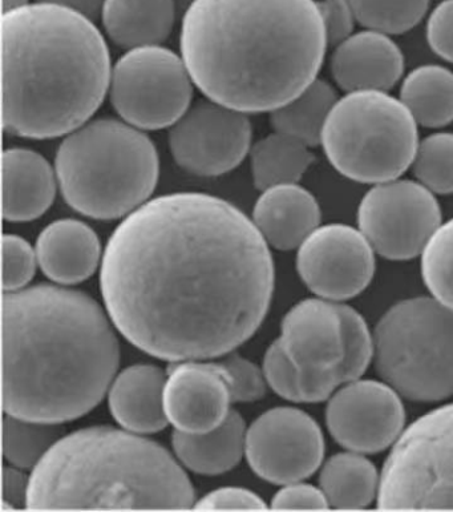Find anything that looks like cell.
<instances>
[{
    "mask_svg": "<svg viewBox=\"0 0 453 512\" xmlns=\"http://www.w3.org/2000/svg\"><path fill=\"white\" fill-rule=\"evenodd\" d=\"M101 293L129 342L168 361L224 356L248 341L274 290L269 244L228 201L182 192L141 205L113 232Z\"/></svg>",
    "mask_w": 453,
    "mask_h": 512,
    "instance_id": "1",
    "label": "cell"
},
{
    "mask_svg": "<svg viewBox=\"0 0 453 512\" xmlns=\"http://www.w3.org/2000/svg\"><path fill=\"white\" fill-rule=\"evenodd\" d=\"M325 26L314 0H196L182 18L181 58L213 102L273 112L317 79Z\"/></svg>",
    "mask_w": 453,
    "mask_h": 512,
    "instance_id": "2",
    "label": "cell"
},
{
    "mask_svg": "<svg viewBox=\"0 0 453 512\" xmlns=\"http://www.w3.org/2000/svg\"><path fill=\"white\" fill-rule=\"evenodd\" d=\"M120 348L103 309L76 290L38 285L3 296V409L63 423L99 405Z\"/></svg>",
    "mask_w": 453,
    "mask_h": 512,
    "instance_id": "3",
    "label": "cell"
},
{
    "mask_svg": "<svg viewBox=\"0 0 453 512\" xmlns=\"http://www.w3.org/2000/svg\"><path fill=\"white\" fill-rule=\"evenodd\" d=\"M111 56L93 20L70 8L28 3L2 16V122L27 139L74 132L101 106Z\"/></svg>",
    "mask_w": 453,
    "mask_h": 512,
    "instance_id": "4",
    "label": "cell"
},
{
    "mask_svg": "<svg viewBox=\"0 0 453 512\" xmlns=\"http://www.w3.org/2000/svg\"><path fill=\"white\" fill-rule=\"evenodd\" d=\"M194 490L159 443L112 427L63 437L34 467L30 510H189Z\"/></svg>",
    "mask_w": 453,
    "mask_h": 512,
    "instance_id": "5",
    "label": "cell"
},
{
    "mask_svg": "<svg viewBox=\"0 0 453 512\" xmlns=\"http://www.w3.org/2000/svg\"><path fill=\"white\" fill-rule=\"evenodd\" d=\"M55 168L67 204L97 220L131 215L147 203L160 175L152 140L115 119L95 120L68 133Z\"/></svg>",
    "mask_w": 453,
    "mask_h": 512,
    "instance_id": "6",
    "label": "cell"
},
{
    "mask_svg": "<svg viewBox=\"0 0 453 512\" xmlns=\"http://www.w3.org/2000/svg\"><path fill=\"white\" fill-rule=\"evenodd\" d=\"M321 144L341 175L366 184L398 179L414 163L418 123L386 91L349 92L337 100Z\"/></svg>",
    "mask_w": 453,
    "mask_h": 512,
    "instance_id": "7",
    "label": "cell"
},
{
    "mask_svg": "<svg viewBox=\"0 0 453 512\" xmlns=\"http://www.w3.org/2000/svg\"><path fill=\"white\" fill-rule=\"evenodd\" d=\"M374 364L402 398L439 402L453 395V310L434 297L398 302L374 332Z\"/></svg>",
    "mask_w": 453,
    "mask_h": 512,
    "instance_id": "8",
    "label": "cell"
},
{
    "mask_svg": "<svg viewBox=\"0 0 453 512\" xmlns=\"http://www.w3.org/2000/svg\"><path fill=\"white\" fill-rule=\"evenodd\" d=\"M382 510H453V403L404 429L380 474Z\"/></svg>",
    "mask_w": 453,
    "mask_h": 512,
    "instance_id": "9",
    "label": "cell"
},
{
    "mask_svg": "<svg viewBox=\"0 0 453 512\" xmlns=\"http://www.w3.org/2000/svg\"><path fill=\"white\" fill-rule=\"evenodd\" d=\"M192 82L175 52L161 46L133 48L112 68L109 94L125 123L155 131L172 127L189 110Z\"/></svg>",
    "mask_w": 453,
    "mask_h": 512,
    "instance_id": "10",
    "label": "cell"
},
{
    "mask_svg": "<svg viewBox=\"0 0 453 512\" xmlns=\"http://www.w3.org/2000/svg\"><path fill=\"white\" fill-rule=\"evenodd\" d=\"M361 231L379 256L406 261L422 255L436 229L442 209L430 189L411 180L375 184L358 209Z\"/></svg>",
    "mask_w": 453,
    "mask_h": 512,
    "instance_id": "11",
    "label": "cell"
},
{
    "mask_svg": "<svg viewBox=\"0 0 453 512\" xmlns=\"http://www.w3.org/2000/svg\"><path fill=\"white\" fill-rule=\"evenodd\" d=\"M321 427L305 411L277 407L254 421L246 433V457L254 473L274 485L311 477L325 458Z\"/></svg>",
    "mask_w": 453,
    "mask_h": 512,
    "instance_id": "12",
    "label": "cell"
},
{
    "mask_svg": "<svg viewBox=\"0 0 453 512\" xmlns=\"http://www.w3.org/2000/svg\"><path fill=\"white\" fill-rule=\"evenodd\" d=\"M252 147V124L244 112L201 100L173 124L169 148L176 163L193 175H225L242 163Z\"/></svg>",
    "mask_w": 453,
    "mask_h": 512,
    "instance_id": "13",
    "label": "cell"
},
{
    "mask_svg": "<svg viewBox=\"0 0 453 512\" xmlns=\"http://www.w3.org/2000/svg\"><path fill=\"white\" fill-rule=\"evenodd\" d=\"M297 269L307 288L331 302L359 296L375 274V251L359 229L327 224L298 248Z\"/></svg>",
    "mask_w": 453,
    "mask_h": 512,
    "instance_id": "14",
    "label": "cell"
},
{
    "mask_svg": "<svg viewBox=\"0 0 453 512\" xmlns=\"http://www.w3.org/2000/svg\"><path fill=\"white\" fill-rule=\"evenodd\" d=\"M327 429L350 451L376 454L395 445L406 429L402 395L386 382H346L329 398Z\"/></svg>",
    "mask_w": 453,
    "mask_h": 512,
    "instance_id": "15",
    "label": "cell"
},
{
    "mask_svg": "<svg viewBox=\"0 0 453 512\" xmlns=\"http://www.w3.org/2000/svg\"><path fill=\"white\" fill-rule=\"evenodd\" d=\"M232 390L224 366L186 362L169 368L164 391L165 413L177 430L208 433L230 413Z\"/></svg>",
    "mask_w": 453,
    "mask_h": 512,
    "instance_id": "16",
    "label": "cell"
},
{
    "mask_svg": "<svg viewBox=\"0 0 453 512\" xmlns=\"http://www.w3.org/2000/svg\"><path fill=\"white\" fill-rule=\"evenodd\" d=\"M278 340L298 369L338 368L345 346L337 304L321 297L299 302L283 318Z\"/></svg>",
    "mask_w": 453,
    "mask_h": 512,
    "instance_id": "17",
    "label": "cell"
},
{
    "mask_svg": "<svg viewBox=\"0 0 453 512\" xmlns=\"http://www.w3.org/2000/svg\"><path fill=\"white\" fill-rule=\"evenodd\" d=\"M404 58L390 36L362 31L338 44L331 58V72L347 92L388 91L402 78Z\"/></svg>",
    "mask_w": 453,
    "mask_h": 512,
    "instance_id": "18",
    "label": "cell"
},
{
    "mask_svg": "<svg viewBox=\"0 0 453 512\" xmlns=\"http://www.w3.org/2000/svg\"><path fill=\"white\" fill-rule=\"evenodd\" d=\"M253 221L266 243L279 251H291L319 227L321 208L313 193L301 185H277L262 193Z\"/></svg>",
    "mask_w": 453,
    "mask_h": 512,
    "instance_id": "19",
    "label": "cell"
},
{
    "mask_svg": "<svg viewBox=\"0 0 453 512\" xmlns=\"http://www.w3.org/2000/svg\"><path fill=\"white\" fill-rule=\"evenodd\" d=\"M3 217L24 223L42 216L55 199L56 179L50 163L24 148L3 152Z\"/></svg>",
    "mask_w": 453,
    "mask_h": 512,
    "instance_id": "20",
    "label": "cell"
},
{
    "mask_svg": "<svg viewBox=\"0 0 453 512\" xmlns=\"http://www.w3.org/2000/svg\"><path fill=\"white\" fill-rule=\"evenodd\" d=\"M36 256L48 278L60 284H78L91 277L99 265V237L82 221H55L40 233Z\"/></svg>",
    "mask_w": 453,
    "mask_h": 512,
    "instance_id": "21",
    "label": "cell"
},
{
    "mask_svg": "<svg viewBox=\"0 0 453 512\" xmlns=\"http://www.w3.org/2000/svg\"><path fill=\"white\" fill-rule=\"evenodd\" d=\"M167 380V374L156 366L139 365L124 370L109 393L113 418L133 433L163 430L169 422L164 406Z\"/></svg>",
    "mask_w": 453,
    "mask_h": 512,
    "instance_id": "22",
    "label": "cell"
},
{
    "mask_svg": "<svg viewBox=\"0 0 453 512\" xmlns=\"http://www.w3.org/2000/svg\"><path fill=\"white\" fill-rule=\"evenodd\" d=\"M176 16L172 0H105L101 10L109 38L128 50L160 46L171 35Z\"/></svg>",
    "mask_w": 453,
    "mask_h": 512,
    "instance_id": "23",
    "label": "cell"
},
{
    "mask_svg": "<svg viewBox=\"0 0 453 512\" xmlns=\"http://www.w3.org/2000/svg\"><path fill=\"white\" fill-rule=\"evenodd\" d=\"M173 449L194 473L217 475L240 463L246 449L245 422L240 413L230 410L228 417L208 433H173Z\"/></svg>",
    "mask_w": 453,
    "mask_h": 512,
    "instance_id": "24",
    "label": "cell"
},
{
    "mask_svg": "<svg viewBox=\"0 0 453 512\" xmlns=\"http://www.w3.org/2000/svg\"><path fill=\"white\" fill-rule=\"evenodd\" d=\"M319 485L330 509L363 510L378 499L380 475L364 454L349 450L323 465Z\"/></svg>",
    "mask_w": 453,
    "mask_h": 512,
    "instance_id": "25",
    "label": "cell"
},
{
    "mask_svg": "<svg viewBox=\"0 0 453 512\" xmlns=\"http://www.w3.org/2000/svg\"><path fill=\"white\" fill-rule=\"evenodd\" d=\"M309 145L277 132L250 149L254 185L260 191L283 184H297L313 164Z\"/></svg>",
    "mask_w": 453,
    "mask_h": 512,
    "instance_id": "26",
    "label": "cell"
},
{
    "mask_svg": "<svg viewBox=\"0 0 453 512\" xmlns=\"http://www.w3.org/2000/svg\"><path fill=\"white\" fill-rule=\"evenodd\" d=\"M400 98L420 126H447L453 122V72L434 64L415 68L404 79Z\"/></svg>",
    "mask_w": 453,
    "mask_h": 512,
    "instance_id": "27",
    "label": "cell"
},
{
    "mask_svg": "<svg viewBox=\"0 0 453 512\" xmlns=\"http://www.w3.org/2000/svg\"><path fill=\"white\" fill-rule=\"evenodd\" d=\"M335 103L337 94L333 87L315 79L297 98L273 111L270 120L275 131L314 147L321 144L323 128Z\"/></svg>",
    "mask_w": 453,
    "mask_h": 512,
    "instance_id": "28",
    "label": "cell"
},
{
    "mask_svg": "<svg viewBox=\"0 0 453 512\" xmlns=\"http://www.w3.org/2000/svg\"><path fill=\"white\" fill-rule=\"evenodd\" d=\"M63 435L60 423L27 421L6 414L3 418L4 457L18 469H31Z\"/></svg>",
    "mask_w": 453,
    "mask_h": 512,
    "instance_id": "29",
    "label": "cell"
},
{
    "mask_svg": "<svg viewBox=\"0 0 453 512\" xmlns=\"http://www.w3.org/2000/svg\"><path fill=\"white\" fill-rule=\"evenodd\" d=\"M355 19L368 30L386 35L412 30L427 14L430 0H347Z\"/></svg>",
    "mask_w": 453,
    "mask_h": 512,
    "instance_id": "30",
    "label": "cell"
},
{
    "mask_svg": "<svg viewBox=\"0 0 453 512\" xmlns=\"http://www.w3.org/2000/svg\"><path fill=\"white\" fill-rule=\"evenodd\" d=\"M422 276L432 297L453 310V219L440 225L424 248Z\"/></svg>",
    "mask_w": 453,
    "mask_h": 512,
    "instance_id": "31",
    "label": "cell"
},
{
    "mask_svg": "<svg viewBox=\"0 0 453 512\" xmlns=\"http://www.w3.org/2000/svg\"><path fill=\"white\" fill-rule=\"evenodd\" d=\"M412 167L419 183L431 192L453 193V133H434L422 140Z\"/></svg>",
    "mask_w": 453,
    "mask_h": 512,
    "instance_id": "32",
    "label": "cell"
},
{
    "mask_svg": "<svg viewBox=\"0 0 453 512\" xmlns=\"http://www.w3.org/2000/svg\"><path fill=\"white\" fill-rule=\"evenodd\" d=\"M335 304L342 318L343 346H345L339 373H341L343 384H346L362 378L368 366L374 362V333L370 332L366 320L358 310L343 302H335Z\"/></svg>",
    "mask_w": 453,
    "mask_h": 512,
    "instance_id": "33",
    "label": "cell"
},
{
    "mask_svg": "<svg viewBox=\"0 0 453 512\" xmlns=\"http://www.w3.org/2000/svg\"><path fill=\"white\" fill-rule=\"evenodd\" d=\"M34 249L15 235L3 236V290L4 293L18 292L34 277L36 269Z\"/></svg>",
    "mask_w": 453,
    "mask_h": 512,
    "instance_id": "34",
    "label": "cell"
},
{
    "mask_svg": "<svg viewBox=\"0 0 453 512\" xmlns=\"http://www.w3.org/2000/svg\"><path fill=\"white\" fill-rule=\"evenodd\" d=\"M264 374L266 381L279 397L291 402H303L302 372L287 356L279 340L266 352Z\"/></svg>",
    "mask_w": 453,
    "mask_h": 512,
    "instance_id": "35",
    "label": "cell"
},
{
    "mask_svg": "<svg viewBox=\"0 0 453 512\" xmlns=\"http://www.w3.org/2000/svg\"><path fill=\"white\" fill-rule=\"evenodd\" d=\"M220 364L228 374L233 403L254 402L264 397L268 381L256 365L237 353L230 354Z\"/></svg>",
    "mask_w": 453,
    "mask_h": 512,
    "instance_id": "36",
    "label": "cell"
},
{
    "mask_svg": "<svg viewBox=\"0 0 453 512\" xmlns=\"http://www.w3.org/2000/svg\"><path fill=\"white\" fill-rule=\"evenodd\" d=\"M317 3L329 46H338L353 35L357 19L347 0H319Z\"/></svg>",
    "mask_w": 453,
    "mask_h": 512,
    "instance_id": "37",
    "label": "cell"
},
{
    "mask_svg": "<svg viewBox=\"0 0 453 512\" xmlns=\"http://www.w3.org/2000/svg\"><path fill=\"white\" fill-rule=\"evenodd\" d=\"M427 40L435 54L453 63V0H444L431 12Z\"/></svg>",
    "mask_w": 453,
    "mask_h": 512,
    "instance_id": "38",
    "label": "cell"
},
{
    "mask_svg": "<svg viewBox=\"0 0 453 512\" xmlns=\"http://www.w3.org/2000/svg\"><path fill=\"white\" fill-rule=\"evenodd\" d=\"M274 510H327L329 502L321 489L305 483H289L273 498Z\"/></svg>",
    "mask_w": 453,
    "mask_h": 512,
    "instance_id": "39",
    "label": "cell"
},
{
    "mask_svg": "<svg viewBox=\"0 0 453 512\" xmlns=\"http://www.w3.org/2000/svg\"><path fill=\"white\" fill-rule=\"evenodd\" d=\"M264 501L256 494L244 489H220L198 501L197 510H265Z\"/></svg>",
    "mask_w": 453,
    "mask_h": 512,
    "instance_id": "40",
    "label": "cell"
},
{
    "mask_svg": "<svg viewBox=\"0 0 453 512\" xmlns=\"http://www.w3.org/2000/svg\"><path fill=\"white\" fill-rule=\"evenodd\" d=\"M28 487L30 478L22 471L4 467L3 469V509L14 510L27 507Z\"/></svg>",
    "mask_w": 453,
    "mask_h": 512,
    "instance_id": "41",
    "label": "cell"
},
{
    "mask_svg": "<svg viewBox=\"0 0 453 512\" xmlns=\"http://www.w3.org/2000/svg\"><path fill=\"white\" fill-rule=\"evenodd\" d=\"M36 2L70 8L93 20L101 15L105 0H36Z\"/></svg>",
    "mask_w": 453,
    "mask_h": 512,
    "instance_id": "42",
    "label": "cell"
},
{
    "mask_svg": "<svg viewBox=\"0 0 453 512\" xmlns=\"http://www.w3.org/2000/svg\"><path fill=\"white\" fill-rule=\"evenodd\" d=\"M28 4V0H3V12L15 10Z\"/></svg>",
    "mask_w": 453,
    "mask_h": 512,
    "instance_id": "43",
    "label": "cell"
},
{
    "mask_svg": "<svg viewBox=\"0 0 453 512\" xmlns=\"http://www.w3.org/2000/svg\"><path fill=\"white\" fill-rule=\"evenodd\" d=\"M196 2V0H172V3L175 4L177 14H185L186 11L189 10V7Z\"/></svg>",
    "mask_w": 453,
    "mask_h": 512,
    "instance_id": "44",
    "label": "cell"
}]
</instances>
